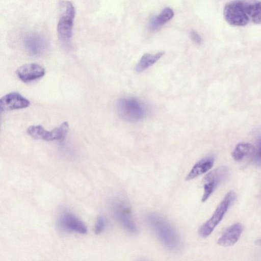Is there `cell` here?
Masks as SVG:
<instances>
[{
  "label": "cell",
  "mask_w": 261,
  "mask_h": 261,
  "mask_svg": "<svg viewBox=\"0 0 261 261\" xmlns=\"http://www.w3.org/2000/svg\"><path fill=\"white\" fill-rule=\"evenodd\" d=\"M117 110L122 119L130 122H137L142 120L147 112L144 103L134 97H125L119 99L117 103Z\"/></svg>",
  "instance_id": "3957f363"
},
{
  "label": "cell",
  "mask_w": 261,
  "mask_h": 261,
  "mask_svg": "<svg viewBox=\"0 0 261 261\" xmlns=\"http://www.w3.org/2000/svg\"><path fill=\"white\" fill-rule=\"evenodd\" d=\"M190 38L192 41L196 45H200L201 43V38L199 34L195 31H192L190 32Z\"/></svg>",
  "instance_id": "44dd1931"
},
{
  "label": "cell",
  "mask_w": 261,
  "mask_h": 261,
  "mask_svg": "<svg viewBox=\"0 0 261 261\" xmlns=\"http://www.w3.org/2000/svg\"><path fill=\"white\" fill-rule=\"evenodd\" d=\"M174 16V12L170 8H166L157 16L152 17L148 24L150 30L154 31L160 28Z\"/></svg>",
  "instance_id": "9a60e30c"
},
{
  "label": "cell",
  "mask_w": 261,
  "mask_h": 261,
  "mask_svg": "<svg viewBox=\"0 0 261 261\" xmlns=\"http://www.w3.org/2000/svg\"><path fill=\"white\" fill-rule=\"evenodd\" d=\"M254 162L256 164L261 166V136L258 138L256 148L254 149Z\"/></svg>",
  "instance_id": "ffe728a7"
},
{
  "label": "cell",
  "mask_w": 261,
  "mask_h": 261,
  "mask_svg": "<svg viewBox=\"0 0 261 261\" xmlns=\"http://www.w3.org/2000/svg\"><path fill=\"white\" fill-rule=\"evenodd\" d=\"M45 73L44 68L36 63L24 64L16 70L19 79L24 83L30 82L43 77Z\"/></svg>",
  "instance_id": "7c38bea8"
},
{
  "label": "cell",
  "mask_w": 261,
  "mask_h": 261,
  "mask_svg": "<svg viewBox=\"0 0 261 261\" xmlns=\"http://www.w3.org/2000/svg\"><path fill=\"white\" fill-rule=\"evenodd\" d=\"M60 6L62 12L57 24L58 36L62 44L69 45L72 37L75 10L69 1H63Z\"/></svg>",
  "instance_id": "7a4b0ae2"
},
{
  "label": "cell",
  "mask_w": 261,
  "mask_h": 261,
  "mask_svg": "<svg viewBox=\"0 0 261 261\" xmlns=\"http://www.w3.org/2000/svg\"><path fill=\"white\" fill-rule=\"evenodd\" d=\"M243 230L240 223H236L227 228L218 240V244L223 247L234 245L239 239Z\"/></svg>",
  "instance_id": "4fadbf2b"
},
{
  "label": "cell",
  "mask_w": 261,
  "mask_h": 261,
  "mask_svg": "<svg viewBox=\"0 0 261 261\" xmlns=\"http://www.w3.org/2000/svg\"><path fill=\"white\" fill-rule=\"evenodd\" d=\"M164 54V52L161 51L155 54H144L140 59L136 66V71L137 72H141L145 70L149 67L156 63Z\"/></svg>",
  "instance_id": "e0dca14e"
},
{
  "label": "cell",
  "mask_w": 261,
  "mask_h": 261,
  "mask_svg": "<svg viewBox=\"0 0 261 261\" xmlns=\"http://www.w3.org/2000/svg\"><path fill=\"white\" fill-rule=\"evenodd\" d=\"M146 219L159 239L166 247L171 249L178 247L179 244L178 236L165 219L156 214H149Z\"/></svg>",
  "instance_id": "6da1fadb"
},
{
  "label": "cell",
  "mask_w": 261,
  "mask_h": 261,
  "mask_svg": "<svg viewBox=\"0 0 261 261\" xmlns=\"http://www.w3.org/2000/svg\"><path fill=\"white\" fill-rule=\"evenodd\" d=\"M57 223L59 228L63 231L81 234L87 232V228L85 223L71 213H63L58 219Z\"/></svg>",
  "instance_id": "9c48e42d"
},
{
  "label": "cell",
  "mask_w": 261,
  "mask_h": 261,
  "mask_svg": "<svg viewBox=\"0 0 261 261\" xmlns=\"http://www.w3.org/2000/svg\"><path fill=\"white\" fill-rule=\"evenodd\" d=\"M254 148L249 143L238 144L232 151V156L236 161H240L245 156L254 151Z\"/></svg>",
  "instance_id": "ac0fdd59"
},
{
  "label": "cell",
  "mask_w": 261,
  "mask_h": 261,
  "mask_svg": "<svg viewBox=\"0 0 261 261\" xmlns=\"http://www.w3.org/2000/svg\"><path fill=\"white\" fill-rule=\"evenodd\" d=\"M236 198V195L233 191H229L226 193L212 217L199 228L198 232L201 237H207L213 231Z\"/></svg>",
  "instance_id": "277c9868"
},
{
  "label": "cell",
  "mask_w": 261,
  "mask_h": 261,
  "mask_svg": "<svg viewBox=\"0 0 261 261\" xmlns=\"http://www.w3.org/2000/svg\"><path fill=\"white\" fill-rule=\"evenodd\" d=\"M214 161V158L212 156H207L201 159L194 165L186 179L190 180L207 172L213 166Z\"/></svg>",
  "instance_id": "5bb4252c"
},
{
  "label": "cell",
  "mask_w": 261,
  "mask_h": 261,
  "mask_svg": "<svg viewBox=\"0 0 261 261\" xmlns=\"http://www.w3.org/2000/svg\"><path fill=\"white\" fill-rule=\"evenodd\" d=\"M228 170L226 167L221 166L208 172L204 177L203 194L202 201H205L213 193L217 187L226 178Z\"/></svg>",
  "instance_id": "ba28073f"
},
{
  "label": "cell",
  "mask_w": 261,
  "mask_h": 261,
  "mask_svg": "<svg viewBox=\"0 0 261 261\" xmlns=\"http://www.w3.org/2000/svg\"><path fill=\"white\" fill-rule=\"evenodd\" d=\"M244 6L250 21L255 24H261V2L244 1Z\"/></svg>",
  "instance_id": "2e32d148"
},
{
  "label": "cell",
  "mask_w": 261,
  "mask_h": 261,
  "mask_svg": "<svg viewBox=\"0 0 261 261\" xmlns=\"http://www.w3.org/2000/svg\"><path fill=\"white\" fill-rule=\"evenodd\" d=\"M106 226V221L102 216H99L97 218L95 226V232L96 234L101 233L105 229Z\"/></svg>",
  "instance_id": "d6986e66"
},
{
  "label": "cell",
  "mask_w": 261,
  "mask_h": 261,
  "mask_svg": "<svg viewBox=\"0 0 261 261\" xmlns=\"http://www.w3.org/2000/svg\"><path fill=\"white\" fill-rule=\"evenodd\" d=\"M256 244L261 247V239L256 240Z\"/></svg>",
  "instance_id": "7402d4cb"
},
{
  "label": "cell",
  "mask_w": 261,
  "mask_h": 261,
  "mask_svg": "<svg viewBox=\"0 0 261 261\" xmlns=\"http://www.w3.org/2000/svg\"><path fill=\"white\" fill-rule=\"evenodd\" d=\"M113 214L122 226L129 233L136 234L138 227L132 217L130 207L127 203L122 199H117L112 203Z\"/></svg>",
  "instance_id": "8992f818"
},
{
  "label": "cell",
  "mask_w": 261,
  "mask_h": 261,
  "mask_svg": "<svg viewBox=\"0 0 261 261\" xmlns=\"http://www.w3.org/2000/svg\"><path fill=\"white\" fill-rule=\"evenodd\" d=\"M23 44L27 50L33 56L42 55L47 47L46 39L41 34L31 32L27 34L23 38Z\"/></svg>",
  "instance_id": "30bf717a"
},
{
  "label": "cell",
  "mask_w": 261,
  "mask_h": 261,
  "mask_svg": "<svg viewBox=\"0 0 261 261\" xmlns=\"http://www.w3.org/2000/svg\"><path fill=\"white\" fill-rule=\"evenodd\" d=\"M69 130V125L64 122L51 131H47L41 125H31L27 129L28 134L32 138L45 141H63Z\"/></svg>",
  "instance_id": "52a82bcc"
},
{
  "label": "cell",
  "mask_w": 261,
  "mask_h": 261,
  "mask_svg": "<svg viewBox=\"0 0 261 261\" xmlns=\"http://www.w3.org/2000/svg\"><path fill=\"white\" fill-rule=\"evenodd\" d=\"M223 15L226 22L231 25L245 26L250 21L244 6V1L235 0L227 3Z\"/></svg>",
  "instance_id": "5b68a950"
},
{
  "label": "cell",
  "mask_w": 261,
  "mask_h": 261,
  "mask_svg": "<svg viewBox=\"0 0 261 261\" xmlns=\"http://www.w3.org/2000/svg\"><path fill=\"white\" fill-rule=\"evenodd\" d=\"M30 101L18 92H11L0 99L1 112L23 109L29 107Z\"/></svg>",
  "instance_id": "8fae6325"
}]
</instances>
